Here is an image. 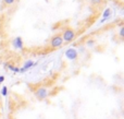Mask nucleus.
Here are the masks:
<instances>
[{"mask_svg":"<svg viewBox=\"0 0 124 119\" xmlns=\"http://www.w3.org/2000/svg\"><path fill=\"white\" fill-rule=\"evenodd\" d=\"M48 90L46 89V87H39V89H37V91L35 92V95H36V97L38 98V100H45V98L48 97Z\"/></svg>","mask_w":124,"mask_h":119,"instance_id":"obj_1","label":"nucleus"},{"mask_svg":"<svg viewBox=\"0 0 124 119\" xmlns=\"http://www.w3.org/2000/svg\"><path fill=\"white\" fill-rule=\"evenodd\" d=\"M75 37V32L73 30H66L65 32L63 33V36H62V39H63L64 42H66V43H69V42H72L73 39H74Z\"/></svg>","mask_w":124,"mask_h":119,"instance_id":"obj_2","label":"nucleus"},{"mask_svg":"<svg viewBox=\"0 0 124 119\" xmlns=\"http://www.w3.org/2000/svg\"><path fill=\"white\" fill-rule=\"evenodd\" d=\"M62 44H63V39H62V36H60V35H57V36L52 37V39L50 41V46L54 48L61 47Z\"/></svg>","mask_w":124,"mask_h":119,"instance_id":"obj_3","label":"nucleus"},{"mask_svg":"<svg viewBox=\"0 0 124 119\" xmlns=\"http://www.w3.org/2000/svg\"><path fill=\"white\" fill-rule=\"evenodd\" d=\"M65 56L68 57L70 60H75V59L77 58V56H78V54H77V51L74 48H69L65 51Z\"/></svg>","mask_w":124,"mask_h":119,"instance_id":"obj_4","label":"nucleus"},{"mask_svg":"<svg viewBox=\"0 0 124 119\" xmlns=\"http://www.w3.org/2000/svg\"><path fill=\"white\" fill-rule=\"evenodd\" d=\"M12 45L15 49H22L23 48V39L22 37H15L14 39L12 41Z\"/></svg>","mask_w":124,"mask_h":119,"instance_id":"obj_5","label":"nucleus"},{"mask_svg":"<svg viewBox=\"0 0 124 119\" xmlns=\"http://www.w3.org/2000/svg\"><path fill=\"white\" fill-rule=\"evenodd\" d=\"M33 66H34V62H33L32 60H28V61H26V62H25V65H24V67L22 68L21 70H20V72H21V71H25V70L30 69L31 67H33Z\"/></svg>","mask_w":124,"mask_h":119,"instance_id":"obj_6","label":"nucleus"},{"mask_svg":"<svg viewBox=\"0 0 124 119\" xmlns=\"http://www.w3.org/2000/svg\"><path fill=\"white\" fill-rule=\"evenodd\" d=\"M110 15H111V10H110V9H107V10L105 11V13H103V17H102L101 22H103V21H106L107 19H109Z\"/></svg>","mask_w":124,"mask_h":119,"instance_id":"obj_7","label":"nucleus"},{"mask_svg":"<svg viewBox=\"0 0 124 119\" xmlns=\"http://www.w3.org/2000/svg\"><path fill=\"white\" fill-rule=\"evenodd\" d=\"M3 1H4V3H6L7 6H10V4L14 3V2H15V0H3Z\"/></svg>","mask_w":124,"mask_h":119,"instance_id":"obj_8","label":"nucleus"},{"mask_svg":"<svg viewBox=\"0 0 124 119\" xmlns=\"http://www.w3.org/2000/svg\"><path fill=\"white\" fill-rule=\"evenodd\" d=\"M7 94H8V89H7V86H3L2 87V95L7 96Z\"/></svg>","mask_w":124,"mask_h":119,"instance_id":"obj_9","label":"nucleus"},{"mask_svg":"<svg viewBox=\"0 0 124 119\" xmlns=\"http://www.w3.org/2000/svg\"><path fill=\"white\" fill-rule=\"evenodd\" d=\"M101 1L102 0H90L92 4H99V3H101Z\"/></svg>","mask_w":124,"mask_h":119,"instance_id":"obj_10","label":"nucleus"},{"mask_svg":"<svg viewBox=\"0 0 124 119\" xmlns=\"http://www.w3.org/2000/svg\"><path fill=\"white\" fill-rule=\"evenodd\" d=\"M4 81V76H0V83H2Z\"/></svg>","mask_w":124,"mask_h":119,"instance_id":"obj_11","label":"nucleus"},{"mask_svg":"<svg viewBox=\"0 0 124 119\" xmlns=\"http://www.w3.org/2000/svg\"><path fill=\"white\" fill-rule=\"evenodd\" d=\"M87 44H88L89 46H92L93 44H94V41H88V42H87Z\"/></svg>","mask_w":124,"mask_h":119,"instance_id":"obj_12","label":"nucleus"},{"mask_svg":"<svg viewBox=\"0 0 124 119\" xmlns=\"http://www.w3.org/2000/svg\"><path fill=\"white\" fill-rule=\"evenodd\" d=\"M120 36H121V37L123 36V27H121V31H120Z\"/></svg>","mask_w":124,"mask_h":119,"instance_id":"obj_13","label":"nucleus"}]
</instances>
